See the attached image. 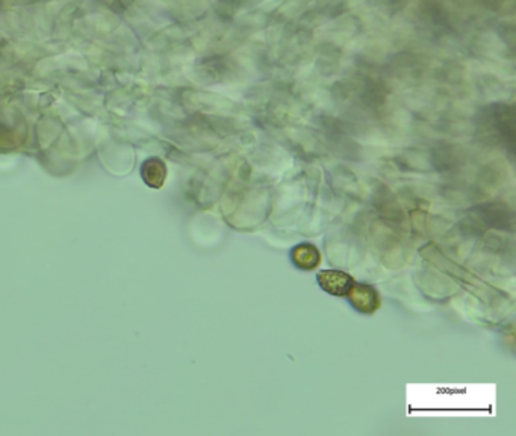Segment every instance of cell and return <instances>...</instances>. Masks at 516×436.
Returning a JSON list of instances; mask_svg holds the SVG:
<instances>
[{
    "label": "cell",
    "instance_id": "3957f363",
    "mask_svg": "<svg viewBox=\"0 0 516 436\" xmlns=\"http://www.w3.org/2000/svg\"><path fill=\"white\" fill-rule=\"evenodd\" d=\"M141 176L148 186L160 188L165 179V165L157 158H152L143 164Z\"/></svg>",
    "mask_w": 516,
    "mask_h": 436
},
{
    "label": "cell",
    "instance_id": "7a4b0ae2",
    "mask_svg": "<svg viewBox=\"0 0 516 436\" xmlns=\"http://www.w3.org/2000/svg\"><path fill=\"white\" fill-rule=\"evenodd\" d=\"M349 297L351 303L356 306V309H359L361 312L370 314L374 312L377 308H379V294L374 288L368 285H356L351 288V291L349 293Z\"/></svg>",
    "mask_w": 516,
    "mask_h": 436
},
{
    "label": "cell",
    "instance_id": "6da1fadb",
    "mask_svg": "<svg viewBox=\"0 0 516 436\" xmlns=\"http://www.w3.org/2000/svg\"><path fill=\"white\" fill-rule=\"evenodd\" d=\"M318 281L327 293L335 295H349L354 286V281L350 274L336 270L321 271L318 274Z\"/></svg>",
    "mask_w": 516,
    "mask_h": 436
},
{
    "label": "cell",
    "instance_id": "277c9868",
    "mask_svg": "<svg viewBox=\"0 0 516 436\" xmlns=\"http://www.w3.org/2000/svg\"><path fill=\"white\" fill-rule=\"evenodd\" d=\"M294 262L302 269L311 270L320 264V253L314 245L303 244L294 250Z\"/></svg>",
    "mask_w": 516,
    "mask_h": 436
}]
</instances>
